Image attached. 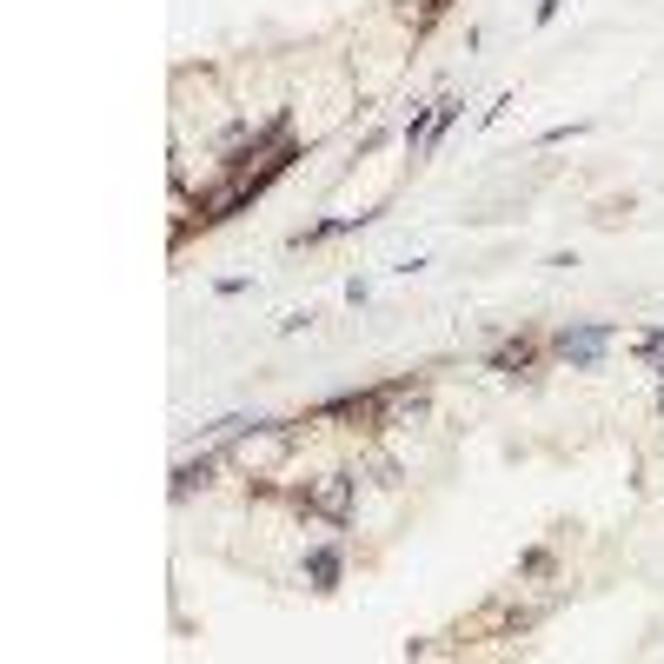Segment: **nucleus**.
<instances>
[{
	"mask_svg": "<svg viewBox=\"0 0 664 664\" xmlns=\"http://www.w3.org/2000/svg\"><path fill=\"white\" fill-rule=\"evenodd\" d=\"M306 505H313L319 518H332V525H339V518L352 512V479H339V472H332V479H319L313 492H306Z\"/></svg>",
	"mask_w": 664,
	"mask_h": 664,
	"instance_id": "obj_1",
	"label": "nucleus"
},
{
	"mask_svg": "<svg viewBox=\"0 0 664 664\" xmlns=\"http://www.w3.org/2000/svg\"><path fill=\"white\" fill-rule=\"evenodd\" d=\"M286 445H293V432H266V439H240V459H246V465H273L279 452H286Z\"/></svg>",
	"mask_w": 664,
	"mask_h": 664,
	"instance_id": "obj_2",
	"label": "nucleus"
},
{
	"mask_svg": "<svg viewBox=\"0 0 664 664\" xmlns=\"http://www.w3.org/2000/svg\"><path fill=\"white\" fill-rule=\"evenodd\" d=\"M605 352V326H585V332H565V359H578V366H591Z\"/></svg>",
	"mask_w": 664,
	"mask_h": 664,
	"instance_id": "obj_3",
	"label": "nucleus"
},
{
	"mask_svg": "<svg viewBox=\"0 0 664 664\" xmlns=\"http://www.w3.org/2000/svg\"><path fill=\"white\" fill-rule=\"evenodd\" d=\"M306 572H313V585L326 591L332 578H339V552H313V558H306Z\"/></svg>",
	"mask_w": 664,
	"mask_h": 664,
	"instance_id": "obj_4",
	"label": "nucleus"
}]
</instances>
